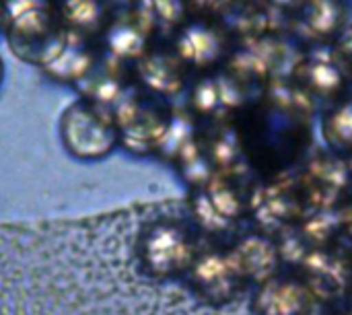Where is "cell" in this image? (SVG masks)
I'll use <instances>...</instances> for the list:
<instances>
[{
  "instance_id": "5bb4252c",
  "label": "cell",
  "mask_w": 352,
  "mask_h": 315,
  "mask_svg": "<svg viewBox=\"0 0 352 315\" xmlns=\"http://www.w3.org/2000/svg\"><path fill=\"white\" fill-rule=\"evenodd\" d=\"M4 62H2V58H0V89H2V83H4Z\"/></svg>"
},
{
  "instance_id": "3957f363",
  "label": "cell",
  "mask_w": 352,
  "mask_h": 315,
  "mask_svg": "<svg viewBox=\"0 0 352 315\" xmlns=\"http://www.w3.org/2000/svg\"><path fill=\"white\" fill-rule=\"evenodd\" d=\"M116 101L118 105L113 107V118L120 132V144L130 151L136 146L151 149L167 136L171 120L157 93L126 87Z\"/></svg>"
},
{
  "instance_id": "7c38bea8",
  "label": "cell",
  "mask_w": 352,
  "mask_h": 315,
  "mask_svg": "<svg viewBox=\"0 0 352 315\" xmlns=\"http://www.w3.org/2000/svg\"><path fill=\"white\" fill-rule=\"evenodd\" d=\"M330 130L334 132L336 140H340L342 144L352 146V103L344 105L330 124Z\"/></svg>"
},
{
  "instance_id": "5b68a950",
  "label": "cell",
  "mask_w": 352,
  "mask_h": 315,
  "mask_svg": "<svg viewBox=\"0 0 352 315\" xmlns=\"http://www.w3.org/2000/svg\"><path fill=\"white\" fill-rule=\"evenodd\" d=\"M99 52L91 45V37L80 35L76 31L66 33L54 58L43 66V70L62 83H78L95 64Z\"/></svg>"
},
{
  "instance_id": "ba28073f",
  "label": "cell",
  "mask_w": 352,
  "mask_h": 315,
  "mask_svg": "<svg viewBox=\"0 0 352 315\" xmlns=\"http://www.w3.org/2000/svg\"><path fill=\"white\" fill-rule=\"evenodd\" d=\"M309 307V295L295 283L270 281L262 287L256 309L264 315H305Z\"/></svg>"
},
{
  "instance_id": "8992f818",
  "label": "cell",
  "mask_w": 352,
  "mask_h": 315,
  "mask_svg": "<svg viewBox=\"0 0 352 315\" xmlns=\"http://www.w3.org/2000/svg\"><path fill=\"white\" fill-rule=\"evenodd\" d=\"M179 62H182L179 56L146 50L136 60V72L142 78L144 89H148L157 95H165V93L175 91L182 83Z\"/></svg>"
},
{
  "instance_id": "6da1fadb",
  "label": "cell",
  "mask_w": 352,
  "mask_h": 315,
  "mask_svg": "<svg viewBox=\"0 0 352 315\" xmlns=\"http://www.w3.org/2000/svg\"><path fill=\"white\" fill-rule=\"evenodd\" d=\"M0 17L12 54L41 68L54 58L68 33L54 0H0Z\"/></svg>"
},
{
  "instance_id": "4fadbf2b",
  "label": "cell",
  "mask_w": 352,
  "mask_h": 315,
  "mask_svg": "<svg viewBox=\"0 0 352 315\" xmlns=\"http://www.w3.org/2000/svg\"><path fill=\"white\" fill-rule=\"evenodd\" d=\"M314 78L320 87H334L340 80V74L328 64H318L314 68Z\"/></svg>"
},
{
  "instance_id": "277c9868",
  "label": "cell",
  "mask_w": 352,
  "mask_h": 315,
  "mask_svg": "<svg viewBox=\"0 0 352 315\" xmlns=\"http://www.w3.org/2000/svg\"><path fill=\"white\" fill-rule=\"evenodd\" d=\"M153 21L155 19L151 17V12L140 6L109 17L101 33L107 54L122 62L138 60L148 50V35H151Z\"/></svg>"
},
{
  "instance_id": "52a82bcc",
  "label": "cell",
  "mask_w": 352,
  "mask_h": 315,
  "mask_svg": "<svg viewBox=\"0 0 352 315\" xmlns=\"http://www.w3.org/2000/svg\"><path fill=\"white\" fill-rule=\"evenodd\" d=\"M54 4L62 25L87 37L103 33L109 21L103 0H54Z\"/></svg>"
},
{
  "instance_id": "9c48e42d",
  "label": "cell",
  "mask_w": 352,
  "mask_h": 315,
  "mask_svg": "<svg viewBox=\"0 0 352 315\" xmlns=\"http://www.w3.org/2000/svg\"><path fill=\"white\" fill-rule=\"evenodd\" d=\"M219 54H221V39L210 27L194 23L179 33L177 56L182 60L194 64H208L217 60Z\"/></svg>"
},
{
  "instance_id": "30bf717a",
  "label": "cell",
  "mask_w": 352,
  "mask_h": 315,
  "mask_svg": "<svg viewBox=\"0 0 352 315\" xmlns=\"http://www.w3.org/2000/svg\"><path fill=\"white\" fill-rule=\"evenodd\" d=\"M307 19L318 31H332L338 21V10L332 0H309Z\"/></svg>"
},
{
  "instance_id": "7a4b0ae2",
  "label": "cell",
  "mask_w": 352,
  "mask_h": 315,
  "mask_svg": "<svg viewBox=\"0 0 352 315\" xmlns=\"http://www.w3.org/2000/svg\"><path fill=\"white\" fill-rule=\"evenodd\" d=\"M58 132L64 151L78 161H101L120 144L113 109L87 97H78L64 107Z\"/></svg>"
},
{
  "instance_id": "8fae6325",
  "label": "cell",
  "mask_w": 352,
  "mask_h": 315,
  "mask_svg": "<svg viewBox=\"0 0 352 315\" xmlns=\"http://www.w3.org/2000/svg\"><path fill=\"white\" fill-rule=\"evenodd\" d=\"M151 17H161L167 23H175L184 17V2L182 0H151V4L144 6Z\"/></svg>"
}]
</instances>
